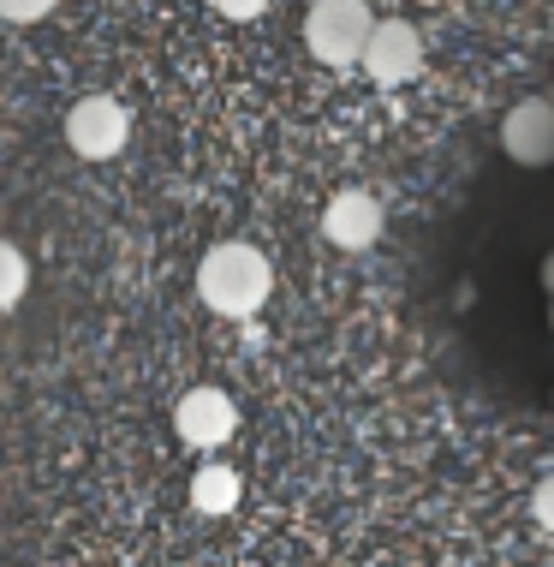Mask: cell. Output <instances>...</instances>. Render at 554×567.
I'll return each instance as SVG.
<instances>
[{
    "instance_id": "14",
    "label": "cell",
    "mask_w": 554,
    "mask_h": 567,
    "mask_svg": "<svg viewBox=\"0 0 554 567\" xmlns=\"http://www.w3.org/2000/svg\"><path fill=\"white\" fill-rule=\"evenodd\" d=\"M548 323H554V311H548Z\"/></svg>"
},
{
    "instance_id": "13",
    "label": "cell",
    "mask_w": 554,
    "mask_h": 567,
    "mask_svg": "<svg viewBox=\"0 0 554 567\" xmlns=\"http://www.w3.org/2000/svg\"><path fill=\"white\" fill-rule=\"evenodd\" d=\"M543 293H554V251L543 257Z\"/></svg>"
},
{
    "instance_id": "7",
    "label": "cell",
    "mask_w": 554,
    "mask_h": 567,
    "mask_svg": "<svg viewBox=\"0 0 554 567\" xmlns=\"http://www.w3.org/2000/svg\"><path fill=\"white\" fill-rule=\"evenodd\" d=\"M322 234H328V245H341V251H369L381 239V204L358 186L334 192L328 209H322Z\"/></svg>"
},
{
    "instance_id": "6",
    "label": "cell",
    "mask_w": 554,
    "mask_h": 567,
    "mask_svg": "<svg viewBox=\"0 0 554 567\" xmlns=\"http://www.w3.org/2000/svg\"><path fill=\"white\" fill-rule=\"evenodd\" d=\"M501 150L519 167H548L554 162V102H543V96L513 102L501 120Z\"/></svg>"
},
{
    "instance_id": "8",
    "label": "cell",
    "mask_w": 554,
    "mask_h": 567,
    "mask_svg": "<svg viewBox=\"0 0 554 567\" xmlns=\"http://www.w3.org/2000/svg\"><path fill=\"white\" fill-rule=\"evenodd\" d=\"M239 496H244V484H239L233 466H215V460H209V466L191 478V508L197 514H233Z\"/></svg>"
},
{
    "instance_id": "3",
    "label": "cell",
    "mask_w": 554,
    "mask_h": 567,
    "mask_svg": "<svg viewBox=\"0 0 554 567\" xmlns=\"http://www.w3.org/2000/svg\"><path fill=\"white\" fill-rule=\"evenodd\" d=\"M126 137H132V114L119 109L114 96H79V102H72V114H66V144L79 150L84 162L119 156V150H126Z\"/></svg>"
},
{
    "instance_id": "4",
    "label": "cell",
    "mask_w": 554,
    "mask_h": 567,
    "mask_svg": "<svg viewBox=\"0 0 554 567\" xmlns=\"http://www.w3.org/2000/svg\"><path fill=\"white\" fill-rule=\"evenodd\" d=\"M358 66L369 72L376 84H411L424 72V37H418V24H406V19H381L376 30H369V42H364V60Z\"/></svg>"
},
{
    "instance_id": "5",
    "label": "cell",
    "mask_w": 554,
    "mask_h": 567,
    "mask_svg": "<svg viewBox=\"0 0 554 567\" xmlns=\"http://www.w3.org/2000/svg\"><path fill=\"white\" fill-rule=\"evenodd\" d=\"M174 431H179V442H191V449H221V442L239 431L233 394L227 389H191L174 406Z\"/></svg>"
},
{
    "instance_id": "11",
    "label": "cell",
    "mask_w": 554,
    "mask_h": 567,
    "mask_svg": "<svg viewBox=\"0 0 554 567\" xmlns=\"http://www.w3.org/2000/svg\"><path fill=\"white\" fill-rule=\"evenodd\" d=\"M531 514H536V526H543L548 538H554V472H548L543 484H536V496H531Z\"/></svg>"
},
{
    "instance_id": "9",
    "label": "cell",
    "mask_w": 554,
    "mask_h": 567,
    "mask_svg": "<svg viewBox=\"0 0 554 567\" xmlns=\"http://www.w3.org/2000/svg\"><path fill=\"white\" fill-rule=\"evenodd\" d=\"M24 287H30V264H24V251H19V245L0 239V311H12V305L24 299Z\"/></svg>"
},
{
    "instance_id": "1",
    "label": "cell",
    "mask_w": 554,
    "mask_h": 567,
    "mask_svg": "<svg viewBox=\"0 0 554 567\" xmlns=\"http://www.w3.org/2000/svg\"><path fill=\"white\" fill-rule=\"evenodd\" d=\"M197 293H203V305L215 317L244 323V317H257L269 305L274 269H269V257L257 251V245L227 239V245H215V251H203V264H197Z\"/></svg>"
},
{
    "instance_id": "10",
    "label": "cell",
    "mask_w": 554,
    "mask_h": 567,
    "mask_svg": "<svg viewBox=\"0 0 554 567\" xmlns=\"http://www.w3.org/2000/svg\"><path fill=\"white\" fill-rule=\"evenodd\" d=\"M49 12H54V0H0V19L7 24H36Z\"/></svg>"
},
{
    "instance_id": "2",
    "label": "cell",
    "mask_w": 554,
    "mask_h": 567,
    "mask_svg": "<svg viewBox=\"0 0 554 567\" xmlns=\"http://www.w3.org/2000/svg\"><path fill=\"white\" fill-rule=\"evenodd\" d=\"M369 30H376V19H369L364 0H316L311 19H304V42L322 66H358Z\"/></svg>"
},
{
    "instance_id": "12",
    "label": "cell",
    "mask_w": 554,
    "mask_h": 567,
    "mask_svg": "<svg viewBox=\"0 0 554 567\" xmlns=\"http://www.w3.org/2000/svg\"><path fill=\"white\" fill-rule=\"evenodd\" d=\"M263 7H269V0H215V12H221V19H263Z\"/></svg>"
}]
</instances>
